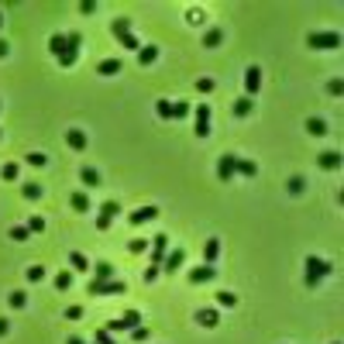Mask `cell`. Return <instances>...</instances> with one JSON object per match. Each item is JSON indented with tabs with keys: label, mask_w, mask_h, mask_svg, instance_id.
Masks as SVG:
<instances>
[{
	"label": "cell",
	"mask_w": 344,
	"mask_h": 344,
	"mask_svg": "<svg viewBox=\"0 0 344 344\" xmlns=\"http://www.w3.org/2000/svg\"><path fill=\"white\" fill-rule=\"evenodd\" d=\"M79 179H83V186H100V172L93 165H83L79 169Z\"/></svg>",
	"instance_id": "obj_21"
},
{
	"label": "cell",
	"mask_w": 344,
	"mask_h": 344,
	"mask_svg": "<svg viewBox=\"0 0 344 344\" xmlns=\"http://www.w3.org/2000/svg\"><path fill=\"white\" fill-rule=\"evenodd\" d=\"M24 200H41V183H24Z\"/></svg>",
	"instance_id": "obj_30"
},
{
	"label": "cell",
	"mask_w": 344,
	"mask_h": 344,
	"mask_svg": "<svg viewBox=\"0 0 344 344\" xmlns=\"http://www.w3.org/2000/svg\"><path fill=\"white\" fill-rule=\"evenodd\" d=\"M24 227H28L31 234H35V231H45V220H41L38 213H35V217H28V224H24Z\"/></svg>",
	"instance_id": "obj_39"
},
{
	"label": "cell",
	"mask_w": 344,
	"mask_h": 344,
	"mask_svg": "<svg viewBox=\"0 0 344 344\" xmlns=\"http://www.w3.org/2000/svg\"><path fill=\"white\" fill-rule=\"evenodd\" d=\"M306 131H310V134H317V138H320V134H327V124L320 121V117H306Z\"/></svg>",
	"instance_id": "obj_26"
},
{
	"label": "cell",
	"mask_w": 344,
	"mask_h": 344,
	"mask_svg": "<svg viewBox=\"0 0 344 344\" xmlns=\"http://www.w3.org/2000/svg\"><path fill=\"white\" fill-rule=\"evenodd\" d=\"M66 344H86V341H83V337H69Z\"/></svg>",
	"instance_id": "obj_54"
},
{
	"label": "cell",
	"mask_w": 344,
	"mask_h": 344,
	"mask_svg": "<svg viewBox=\"0 0 344 344\" xmlns=\"http://www.w3.org/2000/svg\"><path fill=\"white\" fill-rule=\"evenodd\" d=\"M69 203H73V210H76V213H86V210H90V196H86V193H73V196H69Z\"/></svg>",
	"instance_id": "obj_23"
},
{
	"label": "cell",
	"mask_w": 344,
	"mask_h": 344,
	"mask_svg": "<svg viewBox=\"0 0 344 344\" xmlns=\"http://www.w3.org/2000/svg\"><path fill=\"white\" fill-rule=\"evenodd\" d=\"M165 255H169V238H165V234H155V238H152V265L162 268Z\"/></svg>",
	"instance_id": "obj_6"
},
{
	"label": "cell",
	"mask_w": 344,
	"mask_h": 344,
	"mask_svg": "<svg viewBox=\"0 0 344 344\" xmlns=\"http://www.w3.org/2000/svg\"><path fill=\"white\" fill-rule=\"evenodd\" d=\"M31 238V231L24 227V224H18V227H11V241H28Z\"/></svg>",
	"instance_id": "obj_35"
},
{
	"label": "cell",
	"mask_w": 344,
	"mask_h": 344,
	"mask_svg": "<svg viewBox=\"0 0 344 344\" xmlns=\"http://www.w3.org/2000/svg\"><path fill=\"white\" fill-rule=\"evenodd\" d=\"M69 265L76 268V272H83V268H86V258H83L79 251H73V255H69Z\"/></svg>",
	"instance_id": "obj_40"
},
{
	"label": "cell",
	"mask_w": 344,
	"mask_h": 344,
	"mask_svg": "<svg viewBox=\"0 0 344 344\" xmlns=\"http://www.w3.org/2000/svg\"><path fill=\"white\" fill-rule=\"evenodd\" d=\"M76 59H79V52H66V55H59L55 62L62 66V69H69V66H76Z\"/></svg>",
	"instance_id": "obj_36"
},
{
	"label": "cell",
	"mask_w": 344,
	"mask_h": 344,
	"mask_svg": "<svg viewBox=\"0 0 344 344\" xmlns=\"http://www.w3.org/2000/svg\"><path fill=\"white\" fill-rule=\"evenodd\" d=\"M4 55H7V41L0 38V59H4Z\"/></svg>",
	"instance_id": "obj_53"
},
{
	"label": "cell",
	"mask_w": 344,
	"mask_h": 344,
	"mask_svg": "<svg viewBox=\"0 0 344 344\" xmlns=\"http://www.w3.org/2000/svg\"><path fill=\"white\" fill-rule=\"evenodd\" d=\"M193 117H196V124H193V134H196V138H207V134H210V103H196Z\"/></svg>",
	"instance_id": "obj_3"
},
{
	"label": "cell",
	"mask_w": 344,
	"mask_h": 344,
	"mask_svg": "<svg viewBox=\"0 0 344 344\" xmlns=\"http://www.w3.org/2000/svg\"><path fill=\"white\" fill-rule=\"evenodd\" d=\"M217 179L220 183H231L234 179V155H220L217 158Z\"/></svg>",
	"instance_id": "obj_8"
},
{
	"label": "cell",
	"mask_w": 344,
	"mask_h": 344,
	"mask_svg": "<svg viewBox=\"0 0 344 344\" xmlns=\"http://www.w3.org/2000/svg\"><path fill=\"white\" fill-rule=\"evenodd\" d=\"M306 45L310 48H320V52H330V48H341V35L337 31H310L306 35Z\"/></svg>",
	"instance_id": "obj_2"
},
{
	"label": "cell",
	"mask_w": 344,
	"mask_h": 344,
	"mask_svg": "<svg viewBox=\"0 0 344 344\" xmlns=\"http://www.w3.org/2000/svg\"><path fill=\"white\" fill-rule=\"evenodd\" d=\"M69 286H73V272H59V275H55V289H59V293H66Z\"/></svg>",
	"instance_id": "obj_31"
},
{
	"label": "cell",
	"mask_w": 344,
	"mask_h": 344,
	"mask_svg": "<svg viewBox=\"0 0 344 344\" xmlns=\"http://www.w3.org/2000/svg\"><path fill=\"white\" fill-rule=\"evenodd\" d=\"M217 255H220V241L210 238V241L203 245V265H213V262H217Z\"/></svg>",
	"instance_id": "obj_18"
},
{
	"label": "cell",
	"mask_w": 344,
	"mask_h": 344,
	"mask_svg": "<svg viewBox=\"0 0 344 344\" xmlns=\"http://www.w3.org/2000/svg\"><path fill=\"white\" fill-rule=\"evenodd\" d=\"M66 317H69V320H79V317H83V306H69Z\"/></svg>",
	"instance_id": "obj_50"
},
{
	"label": "cell",
	"mask_w": 344,
	"mask_h": 344,
	"mask_svg": "<svg viewBox=\"0 0 344 344\" xmlns=\"http://www.w3.org/2000/svg\"><path fill=\"white\" fill-rule=\"evenodd\" d=\"M66 145H69L73 152H83V148H86V134L79 131V128H69V131H66Z\"/></svg>",
	"instance_id": "obj_13"
},
{
	"label": "cell",
	"mask_w": 344,
	"mask_h": 344,
	"mask_svg": "<svg viewBox=\"0 0 344 344\" xmlns=\"http://www.w3.org/2000/svg\"><path fill=\"white\" fill-rule=\"evenodd\" d=\"M220 41H224V31H220V28H210V31L203 35V48H217Z\"/></svg>",
	"instance_id": "obj_25"
},
{
	"label": "cell",
	"mask_w": 344,
	"mask_h": 344,
	"mask_svg": "<svg viewBox=\"0 0 344 344\" xmlns=\"http://www.w3.org/2000/svg\"><path fill=\"white\" fill-rule=\"evenodd\" d=\"M172 117H176V121L190 117V103H186V100H172Z\"/></svg>",
	"instance_id": "obj_29"
},
{
	"label": "cell",
	"mask_w": 344,
	"mask_h": 344,
	"mask_svg": "<svg viewBox=\"0 0 344 344\" xmlns=\"http://www.w3.org/2000/svg\"><path fill=\"white\" fill-rule=\"evenodd\" d=\"M93 344H114V337L107 334V330H96V337H93Z\"/></svg>",
	"instance_id": "obj_47"
},
{
	"label": "cell",
	"mask_w": 344,
	"mask_h": 344,
	"mask_svg": "<svg viewBox=\"0 0 344 344\" xmlns=\"http://www.w3.org/2000/svg\"><path fill=\"white\" fill-rule=\"evenodd\" d=\"M186 265V251L183 248H176L165 255V262H162V272H179V268Z\"/></svg>",
	"instance_id": "obj_9"
},
{
	"label": "cell",
	"mask_w": 344,
	"mask_h": 344,
	"mask_svg": "<svg viewBox=\"0 0 344 344\" xmlns=\"http://www.w3.org/2000/svg\"><path fill=\"white\" fill-rule=\"evenodd\" d=\"M155 110H158L162 121H172V100H158V103H155Z\"/></svg>",
	"instance_id": "obj_32"
},
{
	"label": "cell",
	"mask_w": 344,
	"mask_h": 344,
	"mask_svg": "<svg viewBox=\"0 0 344 344\" xmlns=\"http://www.w3.org/2000/svg\"><path fill=\"white\" fill-rule=\"evenodd\" d=\"M196 324L200 327H217L220 324V313H217L213 306H203V310H196Z\"/></svg>",
	"instance_id": "obj_12"
},
{
	"label": "cell",
	"mask_w": 344,
	"mask_h": 344,
	"mask_svg": "<svg viewBox=\"0 0 344 344\" xmlns=\"http://www.w3.org/2000/svg\"><path fill=\"white\" fill-rule=\"evenodd\" d=\"M158 275H162V268H155V265H148V268H145V282H155Z\"/></svg>",
	"instance_id": "obj_46"
},
{
	"label": "cell",
	"mask_w": 344,
	"mask_h": 344,
	"mask_svg": "<svg viewBox=\"0 0 344 344\" xmlns=\"http://www.w3.org/2000/svg\"><path fill=\"white\" fill-rule=\"evenodd\" d=\"M148 245H152L148 238H134V241H131V245H128V248H131L134 255H138V251H145V248H148Z\"/></svg>",
	"instance_id": "obj_41"
},
{
	"label": "cell",
	"mask_w": 344,
	"mask_h": 344,
	"mask_svg": "<svg viewBox=\"0 0 344 344\" xmlns=\"http://www.w3.org/2000/svg\"><path fill=\"white\" fill-rule=\"evenodd\" d=\"M107 279H114V265L110 262H100L93 272V282H107Z\"/></svg>",
	"instance_id": "obj_22"
},
{
	"label": "cell",
	"mask_w": 344,
	"mask_h": 344,
	"mask_svg": "<svg viewBox=\"0 0 344 344\" xmlns=\"http://www.w3.org/2000/svg\"><path fill=\"white\" fill-rule=\"evenodd\" d=\"M117 213H121V203H117V200H107V203L100 207V217H107V220H114Z\"/></svg>",
	"instance_id": "obj_28"
},
{
	"label": "cell",
	"mask_w": 344,
	"mask_h": 344,
	"mask_svg": "<svg viewBox=\"0 0 344 344\" xmlns=\"http://www.w3.org/2000/svg\"><path fill=\"white\" fill-rule=\"evenodd\" d=\"M121 69H124V62H121V59H103V62L96 66V76H117Z\"/></svg>",
	"instance_id": "obj_14"
},
{
	"label": "cell",
	"mask_w": 344,
	"mask_h": 344,
	"mask_svg": "<svg viewBox=\"0 0 344 344\" xmlns=\"http://www.w3.org/2000/svg\"><path fill=\"white\" fill-rule=\"evenodd\" d=\"M196 90H200V93H210V90H213V79H210V76L196 79Z\"/></svg>",
	"instance_id": "obj_44"
},
{
	"label": "cell",
	"mask_w": 344,
	"mask_h": 344,
	"mask_svg": "<svg viewBox=\"0 0 344 344\" xmlns=\"http://www.w3.org/2000/svg\"><path fill=\"white\" fill-rule=\"evenodd\" d=\"M48 52H52V55H66V52H73V48H69V41H66V35H52V38H48Z\"/></svg>",
	"instance_id": "obj_16"
},
{
	"label": "cell",
	"mask_w": 344,
	"mask_h": 344,
	"mask_svg": "<svg viewBox=\"0 0 344 344\" xmlns=\"http://www.w3.org/2000/svg\"><path fill=\"white\" fill-rule=\"evenodd\" d=\"M258 90H262V69H258V66H248V69H245V96L255 100Z\"/></svg>",
	"instance_id": "obj_7"
},
{
	"label": "cell",
	"mask_w": 344,
	"mask_h": 344,
	"mask_svg": "<svg viewBox=\"0 0 344 344\" xmlns=\"http://www.w3.org/2000/svg\"><path fill=\"white\" fill-rule=\"evenodd\" d=\"M303 268H306V286H310V289L317 286L320 279L330 275V262H327V258H317V255H306Z\"/></svg>",
	"instance_id": "obj_1"
},
{
	"label": "cell",
	"mask_w": 344,
	"mask_h": 344,
	"mask_svg": "<svg viewBox=\"0 0 344 344\" xmlns=\"http://www.w3.org/2000/svg\"><path fill=\"white\" fill-rule=\"evenodd\" d=\"M213 275H217V268H213V265H196V268H190V282H193V286L210 282Z\"/></svg>",
	"instance_id": "obj_11"
},
{
	"label": "cell",
	"mask_w": 344,
	"mask_h": 344,
	"mask_svg": "<svg viewBox=\"0 0 344 344\" xmlns=\"http://www.w3.org/2000/svg\"><path fill=\"white\" fill-rule=\"evenodd\" d=\"M148 334H152L148 327H134V330H131V337H134V341H148Z\"/></svg>",
	"instance_id": "obj_45"
},
{
	"label": "cell",
	"mask_w": 344,
	"mask_h": 344,
	"mask_svg": "<svg viewBox=\"0 0 344 344\" xmlns=\"http://www.w3.org/2000/svg\"><path fill=\"white\" fill-rule=\"evenodd\" d=\"M217 303H220V306H238V296L227 293V289H220V293H217Z\"/></svg>",
	"instance_id": "obj_34"
},
{
	"label": "cell",
	"mask_w": 344,
	"mask_h": 344,
	"mask_svg": "<svg viewBox=\"0 0 344 344\" xmlns=\"http://www.w3.org/2000/svg\"><path fill=\"white\" fill-rule=\"evenodd\" d=\"M0 28H4V14H0Z\"/></svg>",
	"instance_id": "obj_55"
},
{
	"label": "cell",
	"mask_w": 344,
	"mask_h": 344,
	"mask_svg": "<svg viewBox=\"0 0 344 344\" xmlns=\"http://www.w3.org/2000/svg\"><path fill=\"white\" fill-rule=\"evenodd\" d=\"M66 41H69V48L76 52L79 45H83V35H79V31H69V35H66Z\"/></svg>",
	"instance_id": "obj_43"
},
{
	"label": "cell",
	"mask_w": 344,
	"mask_h": 344,
	"mask_svg": "<svg viewBox=\"0 0 344 344\" xmlns=\"http://www.w3.org/2000/svg\"><path fill=\"white\" fill-rule=\"evenodd\" d=\"M334 344H341V341H334Z\"/></svg>",
	"instance_id": "obj_56"
},
{
	"label": "cell",
	"mask_w": 344,
	"mask_h": 344,
	"mask_svg": "<svg viewBox=\"0 0 344 344\" xmlns=\"http://www.w3.org/2000/svg\"><path fill=\"white\" fill-rule=\"evenodd\" d=\"M255 172H258V165H255L251 158H238V155H234V176H245V179H251Z\"/></svg>",
	"instance_id": "obj_15"
},
{
	"label": "cell",
	"mask_w": 344,
	"mask_h": 344,
	"mask_svg": "<svg viewBox=\"0 0 344 344\" xmlns=\"http://www.w3.org/2000/svg\"><path fill=\"white\" fill-rule=\"evenodd\" d=\"M7 303L14 306V310H21V306L28 303V293H18V289H14V293H11V296H7Z\"/></svg>",
	"instance_id": "obj_33"
},
{
	"label": "cell",
	"mask_w": 344,
	"mask_h": 344,
	"mask_svg": "<svg viewBox=\"0 0 344 344\" xmlns=\"http://www.w3.org/2000/svg\"><path fill=\"white\" fill-rule=\"evenodd\" d=\"M0 176H4L7 183H14V179L21 176V165H18V162H4V169H0Z\"/></svg>",
	"instance_id": "obj_27"
},
{
	"label": "cell",
	"mask_w": 344,
	"mask_h": 344,
	"mask_svg": "<svg viewBox=\"0 0 344 344\" xmlns=\"http://www.w3.org/2000/svg\"><path fill=\"white\" fill-rule=\"evenodd\" d=\"M138 320H141V313H138V310H128L124 317L110 320V324L103 327V330H107V334H117V330H134V327H138Z\"/></svg>",
	"instance_id": "obj_4"
},
{
	"label": "cell",
	"mask_w": 344,
	"mask_h": 344,
	"mask_svg": "<svg viewBox=\"0 0 344 344\" xmlns=\"http://www.w3.org/2000/svg\"><path fill=\"white\" fill-rule=\"evenodd\" d=\"M7 330H11V320H4V317H0V337H4Z\"/></svg>",
	"instance_id": "obj_52"
},
{
	"label": "cell",
	"mask_w": 344,
	"mask_h": 344,
	"mask_svg": "<svg viewBox=\"0 0 344 344\" xmlns=\"http://www.w3.org/2000/svg\"><path fill=\"white\" fill-rule=\"evenodd\" d=\"M121 45H124V48H131V52H138V48H141V45H138V38H134V35H128V38L121 41Z\"/></svg>",
	"instance_id": "obj_49"
},
{
	"label": "cell",
	"mask_w": 344,
	"mask_h": 344,
	"mask_svg": "<svg viewBox=\"0 0 344 344\" xmlns=\"http://www.w3.org/2000/svg\"><path fill=\"white\" fill-rule=\"evenodd\" d=\"M317 165L327 169V172H334V169H341V165H344V158H341V152H320V155H317Z\"/></svg>",
	"instance_id": "obj_10"
},
{
	"label": "cell",
	"mask_w": 344,
	"mask_h": 344,
	"mask_svg": "<svg viewBox=\"0 0 344 344\" xmlns=\"http://www.w3.org/2000/svg\"><path fill=\"white\" fill-rule=\"evenodd\" d=\"M41 279H45V268H41V265L28 268V282H41Z\"/></svg>",
	"instance_id": "obj_38"
},
{
	"label": "cell",
	"mask_w": 344,
	"mask_h": 344,
	"mask_svg": "<svg viewBox=\"0 0 344 344\" xmlns=\"http://www.w3.org/2000/svg\"><path fill=\"white\" fill-rule=\"evenodd\" d=\"M200 21H203V14H200V11L193 7V11H190V24H200Z\"/></svg>",
	"instance_id": "obj_51"
},
{
	"label": "cell",
	"mask_w": 344,
	"mask_h": 344,
	"mask_svg": "<svg viewBox=\"0 0 344 344\" xmlns=\"http://www.w3.org/2000/svg\"><path fill=\"white\" fill-rule=\"evenodd\" d=\"M155 59H158V48H155V45H145V48H138V62H141V66H152Z\"/></svg>",
	"instance_id": "obj_24"
},
{
	"label": "cell",
	"mask_w": 344,
	"mask_h": 344,
	"mask_svg": "<svg viewBox=\"0 0 344 344\" xmlns=\"http://www.w3.org/2000/svg\"><path fill=\"white\" fill-rule=\"evenodd\" d=\"M45 162H48V155H45V152H31V155H28V165H45Z\"/></svg>",
	"instance_id": "obj_42"
},
{
	"label": "cell",
	"mask_w": 344,
	"mask_h": 344,
	"mask_svg": "<svg viewBox=\"0 0 344 344\" xmlns=\"http://www.w3.org/2000/svg\"><path fill=\"white\" fill-rule=\"evenodd\" d=\"M128 282L121 279H107V282H90V296H114V293H124Z\"/></svg>",
	"instance_id": "obj_5"
},
{
	"label": "cell",
	"mask_w": 344,
	"mask_h": 344,
	"mask_svg": "<svg viewBox=\"0 0 344 344\" xmlns=\"http://www.w3.org/2000/svg\"><path fill=\"white\" fill-rule=\"evenodd\" d=\"M286 186H289V193H300V190H303V179H300V176H293Z\"/></svg>",
	"instance_id": "obj_48"
},
{
	"label": "cell",
	"mask_w": 344,
	"mask_h": 344,
	"mask_svg": "<svg viewBox=\"0 0 344 344\" xmlns=\"http://www.w3.org/2000/svg\"><path fill=\"white\" fill-rule=\"evenodd\" d=\"M155 217H158L155 207H138V210L131 213V224H148V220H155Z\"/></svg>",
	"instance_id": "obj_19"
},
{
	"label": "cell",
	"mask_w": 344,
	"mask_h": 344,
	"mask_svg": "<svg viewBox=\"0 0 344 344\" xmlns=\"http://www.w3.org/2000/svg\"><path fill=\"white\" fill-rule=\"evenodd\" d=\"M110 31H114V38H117V41H124L128 35H131V21H128V18L110 21Z\"/></svg>",
	"instance_id": "obj_17"
},
{
	"label": "cell",
	"mask_w": 344,
	"mask_h": 344,
	"mask_svg": "<svg viewBox=\"0 0 344 344\" xmlns=\"http://www.w3.org/2000/svg\"><path fill=\"white\" fill-rule=\"evenodd\" d=\"M251 107H255V100H251V96H238V100L231 103V110H234L238 117H248V114H251Z\"/></svg>",
	"instance_id": "obj_20"
},
{
	"label": "cell",
	"mask_w": 344,
	"mask_h": 344,
	"mask_svg": "<svg viewBox=\"0 0 344 344\" xmlns=\"http://www.w3.org/2000/svg\"><path fill=\"white\" fill-rule=\"evenodd\" d=\"M327 93H330V96H341L344 93V79H330V83H327Z\"/></svg>",
	"instance_id": "obj_37"
}]
</instances>
